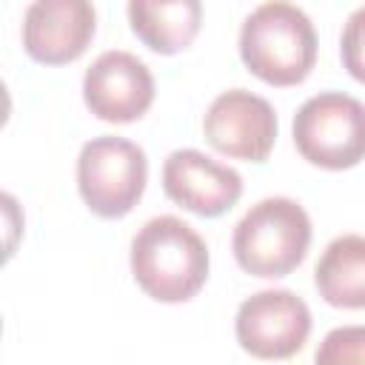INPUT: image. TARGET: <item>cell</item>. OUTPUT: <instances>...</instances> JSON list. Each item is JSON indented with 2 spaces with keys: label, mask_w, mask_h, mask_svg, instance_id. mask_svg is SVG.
Masks as SVG:
<instances>
[{
  "label": "cell",
  "mask_w": 365,
  "mask_h": 365,
  "mask_svg": "<svg viewBox=\"0 0 365 365\" xmlns=\"http://www.w3.org/2000/svg\"><path fill=\"white\" fill-rule=\"evenodd\" d=\"M131 31L157 54H177L202 26V0H128Z\"/></svg>",
  "instance_id": "11"
},
{
  "label": "cell",
  "mask_w": 365,
  "mask_h": 365,
  "mask_svg": "<svg viewBox=\"0 0 365 365\" xmlns=\"http://www.w3.org/2000/svg\"><path fill=\"white\" fill-rule=\"evenodd\" d=\"M148 180L145 151L123 137H94L77 157V188L83 202L106 220L125 217L143 197Z\"/></svg>",
  "instance_id": "5"
},
{
  "label": "cell",
  "mask_w": 365,
  "mask_h": 365,
  "mask_svg": "<svg viewBox=\"0 0 365 365\" xmlns=\"http://www.w3.org/2000/svg\"><path fill=\"white\" fill-rule=\"evenodd\" d=\"M314 282L334 308H365V237L342 234L319 257Z\"/></svg>",
  "instance_id": "12"
},
{
  "label": "cell",
  "mask_w": 365,
  "mask_h": 365,
  "mask_svg": "<svg viewBox=\"0 0 365 365\" xmlns=\"http://www.w3.org/2000/svg\"><path fill=\"white\" fill-rule=\"evenodd\" d=\"M134 282L157 302H188L208 279V248L180 217H154L131 240Z\"/></svg>",
  "instance_id": "1"
},
{
  "label": "cell",
  "mask_w": 365,
  "mask_h": 365,
  "mask_svg": "<svg viewBox=\"0 0 365 365\" xmlns=\"http://www.w3.org/2000/svg\"><path fill=\"white\" fill-rule=\"evenodd\" d=\"M339 54H342V66L348 68V74L359 83H365V6L356 9L342 29V40H339Z\"/></svg>",
  "instance_id": "14"
},
{
  "label": "cell",
  "mask_w": 365,
  "mask_h": 365,
  "mask_svg": "<svg viewBox=\"0 0 365 365\" xmlns=\"http://www.w3.org/2000/svg\"><path fill=\"white\" fill-rule=\"evenodd\" d=\"M294 143L311 165L354 168L365 160V103L342 91L308 97L294 114Z\"/></svg>",
  "instance_id": "4"
},
{
  "label": "cell",
  "mask_w": 365,
  "mask_h": 365,
  "mask_svg": "<svg viewBox=\"0 0 365 365\" xmlns=\"http://www.w3.org/2000/svg\"><path fill=\"white\" fill-rule=\"evenodd\" d=\"M97 31L91 0H31L23 17V48L43 66L74 63Z\"/></svg>",
  "instance_id": "8"
},
{
  "label": "cell",
  "mask_w": 365,
  "mask_h": 365,
  "mask_svg": "<svg viewBox=\"0 0 365 365\" xmlns=\"http://www.w3.org/2000/svg\"><path fill=\"white\" fill-rule=\"evenodd\" d=\"M83 97L106 123H134L154 103V77L128 51H103L83 77Z\"/></svg>",
  "instance_id": "9"
},
{
  "label": "cell",
  "mask_w": 365,
  "mask_h": 365,
  "mask_svg": "<svg viewBox=\"0 0 365 365\" xmlns=\"http://www.w3.org/2000/svg\"><path fill=\"white\" fill-rule=\"evenodd\" d=\"M245 68L268 86H297L317 63V31L311 17L288 0L257 6L240 29Z\"/></svg>",
  "instance_id": "2"
},
{
  "label": "cell",
  "mask_w": 365,
  "mask_h": 365,
  "mask_svg": "<svg viewBox=\"0 0 365 365\" xmlns=\"http://www.w3.org/2000/svg\"><path fill=\"white\" fill-rule=\"evenodd\" d=\"M202 131L220 154L245 163H265L277 140V114L265 97L231 88L214 97Z\"/></svg>",
  "instance_id": "7"
},
{
  "label": "cell",
  "mask_w": 365,
  "mask_h": 365,
  "mask_svg": "<svg viewBox=\"0 0 365 365\" xmlns=\"http://www.w3.org/2000/svg\"><path fill=\"white\" fill-rule=\"evenodd\" d=\"M319 365H345V362H365V325H342L334 328L322 345L317 348Z\"/></svg>",
  "instance_id": "13"
},
{
  "label": "cell",
  "mask_w": 365,
  "mask_h": 365,
  "mask_svg": "<svg viewBox=\"0 0 365 365\" xmlns=\"http://www.w3.org/2000/svg\"><path fill=\"white\" fill-rule=\"evenodd\" d=\"M237 342L257 359H288L305 348L311 334L308 305L285 288H268L248 297L234 319Z\"/></svg>",
  "instance_id": "6"
},
{
  "label": "cell",
  "mask_w": 365,
  "mask_h": 365,
  "mask_svg": "<svg viewBox=\"0 0 365 365\" xmlns=\"http://www.w3.org/2000/svg\"><path fill=\"white\" fill-rule=\"evenodd\" d=\"M163 191L191 214L220 217L240 200L242 177L197 148H177L163 163Z\"/></svg>",
  "instance_id": "10"
},
{
  "label": "cell",
  "mask_w": 365,
  "mask_h": 365,
  "mask_svg": "<svg viewBox=\"0 0 365 365\" xmlns=\"http://www.w3.org/2000/svg\"><path fill=\"white\" fill-rule=\"evenodd\" d=\"M311 217L291 197H265L237 222L231 248L237 265L254 277L277 279L291 274L308 254Z\"/></svg>",
  "instance_id": "3"
}]
</instances>
